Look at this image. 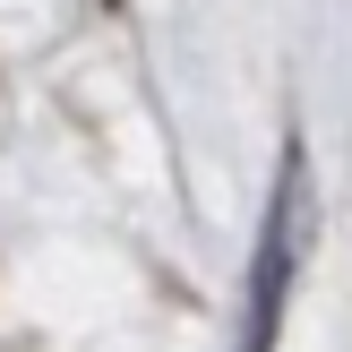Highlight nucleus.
<instances>
[{
  "label": "nucleus",
  "mask_w": 352,
  "mask_h": 352,
  "mask_svg": "<svg viewBox=\"0 0 352 352\" xmlns=\"http://www.w3.org/2000/svg\"><path fill=\"white\" fill-rule=\"evenodd\" d=\"M309 232H318V198H309V155L284 146V181L267 198V223H258V258H250V309H241V352H275L284 336L292 284H301Z\"/></svg>",
  "instance_id": "f257e3e1"
}]
</instances>
